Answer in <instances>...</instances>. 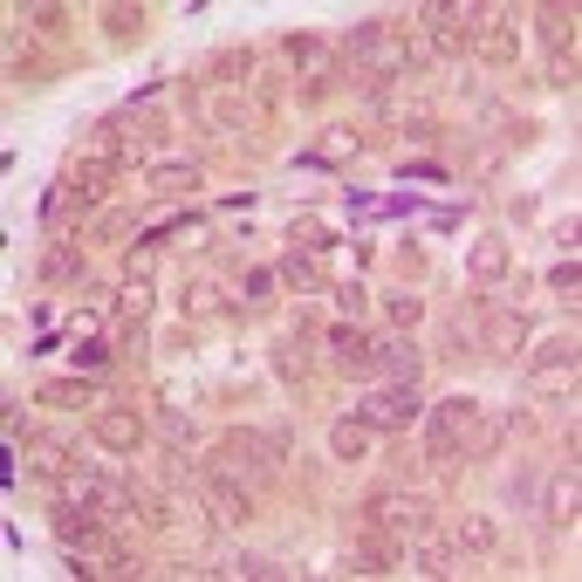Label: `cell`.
Listing matches in <instances>:
<instances>
[{
  "label": "cell",
  "instance_id": "1",
  "mask_svg": "<svg viewBox=\"0 0 582 582\" xmlns=\"http://www.w3.org/2000/svg\"><path fill=\"white\" fill-rule=\"evenodd\" d=\"M282 460H288V432H282V425H268V432L240 425V432H226V439L213 446V466H206V473H226V479H240L247 494H261L268 479L282 473Z\"/></svg>",
  "mask_w": 582,
  "mask_h": 582
},
{
  "label": "cell",
  "instance_id": "2",
  "mask_svg": "<svg viewBox=\"0 0 582 582\" xmlns=\"http://www.w3.org/2000/svg\"><path fill=\"white\" fill-rule=\"evenodd\" d=\"M432 527V500L425 494H370L364 500V535H384V542H412Z\"/></svg>",
  "mask_w": 582,
  "mask_h": 582
},
{
  "label": "cell",
  "instance_id": "3",
  "mask_svg": "<svg viewBox=\"0 0 582 582\" xmlns=\"http://www.w3.org/2000/svg\"><path fill=\"white\" fill-rule=\"evenodd\" d=\"M473 418H479V404H473V397H446V404H432V412H425V460H452V452L466 446Z\"/></svg>",
  "mask_w": 582,
  "mask_h": 582
},
{
  "label": "cell",
  "instance_id": "4",
  "mask_svg": "<svg viewBox=\"0 0 582 582\" xmlns=\"http://www.w3.org/2000/svg\"><path fill=\"white\" fill-rule=\"evenodd\" d=\"M357 418L370 425V432H404V425H418V418H425L418 384H377V391L357 404Z\"/></svg>",
  "mask_w": 582,
  "mask_h": 582
},
{
  "label": "cell",
  "instance_id": "5",
  "mask_svg": "<svg viewBox=\"0 0 582 582\" xmlns=\"http://www.w3.org/2000/svg\"><path fill=\"white\" fill-rule=\"evenodd\" d=\"M473 343H479V349H494V357H514V349L527 343V322L508 309V301H487V309H479Z\"/></svg>",
  "mask_w": 582,
  "mask_h": 582
},
{
  "label": "cell",
  "instance_id": "6",
  "mask_svg": "<svg viewBox=\"0 0 582 582\" xmlns=\"http://www.w3.org/2000/svg\"><path fill=\"white\" fill-rule=\"evenodd\" d=\"M370 370L384 377V384H418L425 370V349L412 336H391V343H370Z\"/></svg>",
  "mask_w": 582,
  "mask_h": 582
},
{
  "label": "cell",
  "instance_id": "7",
  "mask_svg": "<svg viewBox=\"0 0 582 582\" xmlns=\"http://www.w3.org/2000/svg\"><path fill=\"white\" fill-rule=\"evenodd\" d=\"M199 494H206V514L226 521V527H240L247 514H254V494H247L240 479H226V473H206V479H199Z\"/></svg>",
  "mask_w": 582,
  "mask_h": 582
},
{
  "label": "cell",
  "instance_id": "8",
  "mask_svg": "<svg viewBox=\"0 0 582 582\" xmlns=\"http://www.w3.org/2000/svg\"><path fill=\"white\" fill-rule=\"evenodd\" d=\"M83 282V247L75 240H48L35 261V288H75Z\"/></svg>",
  "mask_w": 582,
  "mask_h": 582
},
{
  "label": "cell",
  "instance_id": "9",
  "mask_svg": "<svg viewBox=\"0 0 582 582\" xmlns=\"http://www.w3.org/2000/svg\"><path fill=\"white\" fill-rule=\"evenodd\" d=\"M90 432H96V446H104V452L131 460V452L144 446V418H138V412H96V418H90Z\"/></svg>",
  "mask_w": 582,
  "mask_h": 582
},
{
  "label": "cell",
  "instance_id": "10",
  "mask_svg": "<svg viewBox=\"0 0 582 582\" xmlns=\"http://www.w3.org/2000/svg\"><path fill=\"white\" fill-rule=\"evenodd\" d=\"M117 171H123V158H117V151H96V158H75V165H69V192H83V199H104V192L117 186Z\"/></svg>",
  "mask_w": 582,
  "mask_h": 582
},
{
  "label": "cell",
  "instance_id": "11",
  "mask_svg": "<svg viewBox=\"0 0 582 582\" xmlns=\"http://www.w3.org/2000/svg\"><path fill=\"white\" fill-rule=\"evenodd\" d=\"M397 542H384V535H357V542H349V555H343V569L349 575H391L397 569Z\"/></svg>",
  "mask_w": 582,
  "mask_h": 582
},
{
  "label": "cell",
  "instance_id": "12",
  "mask_svg": "<svg viewBox=\"0 0 582 582\" xmlns=\"http://www.w3.org/2000/svg\"><path fill=\"white\" fill-rule=\"evenodd\" d=\"M28 466H35V479H48V487H69V479L83 473L62 439H35V446H28Z\"/></svg>",
  "mask_w": 582,
  "mask_h": 582
},
{
  "label": "cell",
  "instance_id": "13",
  "mask_svg": "<svg viewBox=\"0 0 582 582\" xmlns=\"http://www.w3.org/2000/svg\"><path fill=\"white\" fill-rule=\"evenodd\" d=\"M104 527L110 521H96V514H83V508H69V500H62V508H56V542L75 555V548H104Z\"/></svg>",
  "mask_w": 582,
  "mask_h": 582
},
{
  "label": "cell",
  "instance_id": "14",
  "mask_svg": "<svg viewBox=\"0 0 582 582\" xmlns=\"http://www.w3.org/2000/svg\"><path fill=\"white\" fill-rule=\"evenodd\" d=\"M473 41H479V56H487V62H514V28H508V14H500V8H479Z\"/></svg>",
  "mask_w": 582,
  "mask_h": 582
},
{
  "label": "cell",
  "instance_id": "15",
  "mask_svg": "<svg viewBox=\"0 0 582 582\" xmlns=\"http://www.w3.org/2000/svg\"><path fill=\"white\" fill-rule=\"evenodd\" d=\"M575 508H582V487H575V460H569L562 473L548 479V494H542V514H548L555 527H569V521H575Z\"/></svg>",
  "mask_w": 582,
  "mask_h": 582
},
{
  "label": "cell",
  "instance_id": "16",
  "mask_svg": "<svg viewBox=\"0 0 582 582\" xmlns=\"http://www.w3.org/2000/svg\"><path fill=\"white\" fill-rule=\"evenodd\" d=\"M329 357H336L343 370L370 377V336H364V329H349V322H336V329H329Z\"/></svg>",
  "mask_w": 582,
  "mask_h": 582
},
{
  "label": "cell",
  "instance_id": "17",
  "mask_svg": "<svg viewBox=\"0 0 582 582\" xmlns=\"http://www.w3.org/2000/svg\"><path fill=\"white\" fill-rule=\"evenodd\" d=\"M35 404L75 412V404H96V384H90V377H48V384H35Z\"/></svg>",
  "mask_w": 582,
  "mask_h": 582
},
{
  "label": "cell",
  "instance_id": "18",
  "mask_svg": "<svg viewBox=\"0 0 582 582\" xmlns=\"http://www.w3.org/2000/svg\"><path fill=\"white\" fill-rule=\"evenodd\" d=\"M370 425L364 418H336V425H329V452H336V460H364V452H370Z\"/></svg>",
  "mask_w": 582,
  "mask_h": 582
},
{
  "label": "cell",
  "instance_id": "19",
  "mask_svg": "<svg viewBox=\"0 0 582 582\" xmlns=\"http://www.w3.org/2000/svg\"><path fill=\"white\" fill-rule=\"evenodd\" d=\"M288 247H295V254H329V247H336V234H329L316 213H295V219H288Z\"/></svg>",
  "mask_w": 582,
  "mask_h": 582
},
{
  "label": "cell",
  "instance_id": "20",
  "mask_svg": "<svg viewBox=\"0 0 582 582\" xmlns=\"http://www.w3.org/2000/svg\"><path fill=\"white\" fill-rule=\"evenodd\" d=\"M508 240H473V254H466V268H473V282H500L508 274Z\"/></svg>",
  "mask_w": 582,
  "mask_h": 582
},
{
  "label": "cell",
  "instance_id": "21",
  "mask_svg": "<svg viewBox=\"0 0 582 582\" xmlns=\"http://www.w3.org/2000/svg\"><path fill=\"white\" fill-rule=\"evenodd\" d=\"M274 274H282V282H288L295 295H322V268H316V254H295V247H288Z\"/></svg>",
  "mask_w": 582,
  "mask_h": 582
},
{
  "label": "cell",
  "instance_id": "22",
  "mask_svg": "<svg viewBox=\"0 0 582 582\" xmlns=\"http://www.w3.org/2000/svg\"><path fill=\"white\" fill-rule=\"evenodd\" d=\"M542 41L555 48V62H562V48H575V8H542Z\"/></svg>",
  "mask_w": 582,
  "mask_h": 582
},
{
  "label": "cell",
  "instance_id": "23",
  "mask_svg": "<svg viewBox=\"0 0 582 582\" xmlns=\"http://www.w3.org/2000/svg\"><path fill=\"white\" fill-rule=\"evenodd\" d=\"M96 21H104V35H110V41H138V35H144V8H123V0H110V8L96 14Z\"/></svg>",
  "mask_w": 582,
  "mask_h": 582
},
{
  "label": "cell",
  "instance_id": "24",
  "mask_svg": "<svg viewBox=\"0 0 582 582\" xmlns=\"http://www.w3.org/2000/svg\"><path fill=\"white\" fill-rule=\"evenodd\" d=\"M206 75L213 83H247V75H254V56H247V48H219V56L206 62Z\"/></svg>",
  "mask_w": 582,
  "mask_h": 582
},
{
  "label": "cell",
  "instance_id": "25",
  "mask_svg": "<svg viewBox=\"0 0 582 582\" xmlns=\"http://www.w3.org/2000/svg\"><path fill=\"white\" fill-rule=\"evenodd\" d=\"M535 370L542 377H575V336H555V343H542V357H535Z\"/></svg>",
  "mask_w": 582,
  "mask_h": 582
},
{
  "label": "cell",
  "instance_id": "26",
  "mask_svg": "<svg viewBox=\"0 0 582 582\" xmlns=\"http://www.w3.org/2000/svg\"><path fill=\"white\" fill-rule=\"evenodd\" d=\"M110 357H117V343H110V336L75 343V370H83V377H104V370H110Z\"/></svg>",
  "mask_w": 582,
  "mask_h": 582
},
{
  "label": "cell",
  "instance_id": "27",
  "mask_svg": "<svg viewBox=\"0 0 582 582\" xmlns=\"http://www.w3.org/2000/svg\"><path fill=\"white\" fill-rule=\"evenodd\" d=\"M282 56H288V62H301V69H322L329 41H322V35H282Z\"/></svg>",
  "mask_w": 582,
  "mask_h": 582
},
{
  "label": "cell",
  "instance_id": "28",
  "mask_svg": "<svg viewBox=\"0 0 582 582\" xmlns=\"http://www.w3.org/2000/svg\"><path fill=\"white\" fill-rule=\"evenodd\" d=\"M151 186H158L165 199H179V192L199 186V165H158V171H151Z\"/></svg>",
  "mask_w": 582,
  "mask_h": 582
},
{
  "label": "cell",
  "instance_id": "29",
  "mask_svg": "<svg viewBox=\"0 0 582 582\" xmlns=\"http://www.w3.org/2000/svg\"><path fill=\"white\" fill-rule=\"evenodd\" d=\"M494 542H500V527H494L487 514H466V521H460V548H494Z\"/></svg>",
  "mask_w": 582,
  "mask_h": 582
},
{
  "label": "cell",
  "instance_id": "30",
  "mask_svg": "<svg viewBox=\"0 0 582 582\" xmlns=\"http://www.w3.org/2000/svg\"><path fill=\"white\" fill-rule=\"evenodd\" d=\"M62 213H69V179H56L48 199H41V226H48V234H62Z\"/></svg>",
  "mask_w": 582,
  "mask_h": 582
},
{
  "label": "cell",
  "instance_id": "31",
  "mask_svg": "<svg viewBox=\"0 0 582 582\" xmlns=\"http://www.w3.org/2000/svg\"><path fill=\"white\" fill-rule=\"evenodd\" d=\"M274 370H282V377H295V384H301V377H309V349H301V343L288 336L282 349H274Z\"/></svg>",
  "mask_w": 582,
  "mask_h": 582
},
{
  "label": "cell",
  "instance_id": "32",
  "mask_svg": "<svg viewBox=\"0 0 582 582\" xmlns=\"http://www.w3.org/2000/svg\"><path fill=\"white\" fill-rule=\"evenodd\" d=\"M219 575H247V582H268V575H282V569H274L268 555H234V562H226Z\"/></svg>",
  "mask_w": 582,
  "mask_h": 582
},
{
  "label": "cell",
  "instance_id": "33",
  "mask_svg": "<svg viewBox=\"0 0 582 582\" xmlns=\"http://www.w3.org/2000/svg\"><path fill=\"white\" fill-rule=\"evenodd\" d=\"M158 432H165L171 446L186 452V446H192V418H186V412H171V404H165V412H158Z\"/></svg>",
  "mask_w": 582,
  "mask_h": 582
},
{
  "label": "cell",
  "instance_id": "34",
  "mask_svg": "<svg viewBox=\"0 0 582 582\" xmlns=\"http://www.w3.org/2000/svg\"><path fill=\"white\" fill-rule=\"evenodd\" d=\"M397 179H418V186H446V165H439V158H412V165H397Z\"/></svg>",
  "mask_w": 582,
  "mask_h": 582
},
{
  "label": "cell",
  "instance_id": "35",
  "mask_svg": "<svg viewBox=\"0 0 582 582\" xmlns=\"http://www.w3.org/2000/svg\"><path fill=\"white\" fill-rule=\"evenodd\" d=\"M384 309H391V322H397V329H412V322L425 316V301H418V295H384Z\"/></svg>",
  "mask_w": 582,
  "mask_h": 582
},
{
  "label": "cell",
  "instance_id": "36",
  "mask_svg": "<svg viewBox=\"0 0 582 582\" xmlns=\"http://www.w3.org/2000/svg\"><path fill=\"white\" fill-rule=\"evenodd\" d=\"M213 309H219V288L213 282H192L186 288V316H213Z\"/></svg>",
  "mask_w": 582,
  "mask_h": 582
},
{
  "label": "cell",
  "instance_id": "37",
  "mask_svg": "<svg viewBox=\"0 0 582 582\" xmlns=\"http://www.w3.org/2000/svg\"><path fill=\"white\" fill-rule=\"evenodd\" d=\"M274 288H282V274H274V268H254V274H247V301H274Z\"/></svg>",
  "mask_w": 582,
  "mask_h": 582
},
{
  "label": "cell",
  "instance_id": "38",
  "mask_svg": "<svg viewBox=\"0 0 582 582\" xmlns=\"http://www.w3.org/2000/svg\"><path fill=\"white\" fill-rule=\"evenodd\" d=\"M28 21H35L41 35H62V28H69V14H62V8H48V0H41V8H28Z\"/></svg>",
  "mask_w": 582,
  "mask_h": 582
},
{
  "label": "cell",
  "instance_id": "39",
  "mask_svg": "<svg viewBox=\"0 0 582 582\" xmlns=\"http://www.w3.org/2000/svg\"><path fill=\"white\" fill-rule=\"evenodd\" d=\"M575 282H582V268H575V261H562V268H548V288H562V295H575Z\"/></svg>",
  "mask_w": 582,
  "mask_h": 582
},
{
  "label": "cell",
  "instance_id": "40",
  "mask_svg": "<svg viewBox=\"0 0 582 582\" xmlns=\"http://www.w3.org/2000/svg\"><path fill=\"white\" fill-rule=\"evenodd\" d=\"M377 213H391V219H404V213H418V199H412V192H391V199H377Z\"/></svg>",
  "mask_w": 582,
  "mask_h": 582
},
{
  "label": "cell",
  "instance_id": "41",
  "mask_svg": "<svg viewBox=\"0 0 582 582\" xmlns=\"http://www.w3.org/2000/svg\"><path fill=\"white\" fill-rule=\"evenodd\" d=\"M535 494H542V487H535V473H521L514 487H508V500H521V508H527V500H535Z\"/></svg>",
  "mask_w": 582,
  "mask_h": 582
}]
</instances>
